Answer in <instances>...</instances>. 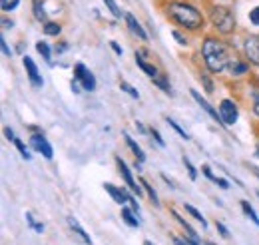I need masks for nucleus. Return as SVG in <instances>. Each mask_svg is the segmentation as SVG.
<instances>
[{"mask_svg": "<svg viewBox=\"0 0 259 245\" xmlns=\"http://www.w3.org/2000/svg\"><path fill=\"white\" fill-rule=\"evenodd\" d=\"M62 32V26L56 22H44V34L46 36H58Z\"/></svg>", "mask_w": 259, "mask_h": 245, "instance_id": "19", "label": "nucleus"}, {"mask_svg": "<svg viewBox=\"0 0 259 245\" xmlns=\"http://www.w3.org/2000/svg\"><path fill=\"white\" fill-rule=\"evenodd\" d=\"M241 210H243V214L247 215L255 225H259V217H257V214H255V210L249 206V201H245V199H243V201H241Z\"/></svg>", "mask_w": 259, "mask_h": 245, "instance_id": "18", "label": "nucleus"}, {"mask_svg": "<svg viewBox=\"0 0 259 245\" xmlns=\"http://www.w3.org/2000/svg\"><path fill=\"white\" fill-rule=\"evenodd\" d=\"M171 215H174V217H176V219H178V221H180V223H182V227H184V229H186V231H188V237H190V239H192V241H194V243H201V239H199V237H197V233H195L194 229H192V227H190V223H188V221H186V219H184V217H182V215H178V214H176V212H174V210H171Z\"/></svg>", "mask_w": 259, "mask_h": 245, "instance_id": "13", "label": "nucleus"}, {"mask_svg": "<svg viewBox=\"0 0 259 245\" xmlns=\"http://www.w3.org/2000/svg\"><path fill=\"white\" fill-rule=\"evenodd\" d=\"M68 223H70V227H72V229H74V231H76V233H78V235L82 237V241H86V243H92L90 235H88V233H86V231H84V229L80 227V223H78V221H76L74 217H68Z\"/></svg>", "mask_w": 259, "mask_h": 245, "instance_id": "15", "label": "nucleus"}, {"mask_svg": "<svg viewBox=\"0 0 259 245\" xmlns=\"http://www.w3.org/2000/svg\"><path fill=\"white\" fill-rule=\"evenodd\" d=\"M20 4V0H0V6L4 12H10V10H16Z\"/></svg>", "mask_w": 259, "mask_h": 245, "instance_id": "25", "label": "nucleus"}, {"mask_svg": "<svg viewBox=\"0 0 259 245\" xmlns=\"http://www.w3.org/2000/svg\"><path fill=\"white\" fill-rule=\"evenodd\" d=\"M245 56L249 62L259 66V36H247L245 40Z\"/></svg>", "mask_w": 259, "mask_h": 245, "instance_id": "9", "label": "nucleus"}, {"mask_svg": "<svg viewBox=\"0 0 259 245\" xmlns=\"http://www.w3.org/2000/svg\"><path fill=\"white\" fill-rule=\"evenodd\" d=\"M229 72H231V74H235V76H239V74H245V72H247V66L235 60L231 66H229Z\"/></svg>", "mask_w": 259, "mask_h": 245, "instance_id": "24", "label": "nucleus"}, {"mask_svg": "<svg viewBox=\"0 0 259 245\" xmlns=\"http://www.w3.org/2000/svg\"><path fill=\"white\" fill-rule=\"evenodd\" d=\"M126 24H128V28L134 32V34H136L140 40H148V34H146V30L140 26V22H138V20H136L132 14H126Z\"/></svg>", "mask_w": 259, "mask_h": 245, "instance_id": "11", "label": "nucleus"}, {"mask_svg": "<svg viewBox=\"0 0 259 245\" xmlns=\"http://www.w3.org/2000/svg\"><path fill=\"white\" fill-rule=\"evenodd\" d=\"M171 36H174V38L178 40V44H182V46H186V44H188V40H186V36H182V34H180V32H178V30H174V32H171Z\"/></svg>", "mask_w": 259, "mask_h": 245, "instance_id": "34", "label": "nucleus"}, {"mask_svg": "<svg viewBox=\"0 0 259 245\" xmlns=\"http://www.w3.org/2000/svg\"><path fill=\"white\" fill-rule=\"evenodd\" d=\"M152 80H154V84H156L158 88H162L165 94H171V86H169V82H167V78H165L163 74H160V72H158V74H156Z\"/></svg>", "mask_w": 259, "mask_h": 245, "instance_id": "17", "label": "nucleus"}, {"mask_svg": "<svg viewBox=\"0 0 259 245\" xmlns=\"http://www.w3.org/2000/svg\"><path fill=\"white\" fill-rule=\"evenodd\" d=\"M165 12H167V16H169L174 22H178V24L184 26V28L199 30V28L203 26V16H201V12H199L197 8H194V6H190V4L171 2V4H167Z\"/></svg>", "mask_w": 259, "mask_h": 245, "instance_id": "2", "label": "nucleus"}, {"mask_svg": "<svg viewBox=\"0 0 259 245\" xmlns=\"http://www.w3.org/2000/svg\"><path fill=\"white\" fill-rule=\"evenodd\" d=\"M14 146L18 148V152H20V155H22L24 159H30V157H32V155L28 153V150H26V146H24V142H22V140H18V138H16V140H14Z\"/></svg>", "mask_w": 259, "mask_h": 245, "instance_id": "27", "label": "nucleus"}, {"mask_svg": "<svg viewBox=\"0 0 259 245\" xmlns=\"http://www.w3.org/2000/svg\"><path fill=\"white\" fill-rule=\"evenodd\" d=\"M201 172H203V176H205V178H209V180H211L213 184L218 182V178H215V176L211 174V170H209V166H203V168H201Z\"/></svg>", "mask_w": 259, "mask_h": 245, "instance_id": "33", "label": "nucleus"}, {"mask_svg": "<svg viewBox=\"0 0 259 245\" xmlns=\"http://www.w3.org/2000/svg\"><path fill=\"white\" fill-rule=\"evenodd\" d=\"M36 50L42 54V58H44V60L52 64V58H50V48H48V44H46V42H38V44H36Z\"/></svg>", "mask_w": 259, "mask_h": 245, "instance_id": "22", "label": "nucleus"}, {"mask_svg": "<svg viewBox=\"0 0 259 245\" xmlns=\"http://www.w3.org/2000/svg\"><path fill=\"white\" fill-rule=\"evenodd\" d=\"M220 116H222V122L226 124V126H233V124L237 122V106H235V102L222 100V104H220Z\"/></svg>", "mask_w": 259, "mask_h": 245, "instance_id": "5", "label": "nucleus"}, {"mask_svg": "<svg viewBox=\"0 0 259 245\" xmlns=\"http://www.w3.org/2000/svg\"><path fill=\"white\" fill-rule=\"evenodd\" d=\"M24 68H26V74H28V78H30V84H32L34 88H42V76H40L38 66L34 64L32 58L24 56Z\"/></svg>", "mask_w": 259, "mask_h": 245, "instance_id": "8", "label": "nucleus"}, {"mask_svg": "<svg viewBox=\"0 0 259 245\" xmlns=\"http://www.w3.org/2000/svg\"><path fill=\"white\" fill-rule=\"evenodd\" d=\"M140 184L144 185V189L148 191V195H150V199H152V203H154V206H160V201H158V193L154 191V187H152V185L148 184L146 180H140Z\"/></svg>", "mask_w": 259, "mask_h": 245, "instance_id": "21", "label": "nucleus"}, {"mask_svg": "<svg viewBox=\"0 0 259 245\" xmlns=\"http://www.w3.org/2000/svg\"><path fill=\"white\" fill-rule=\"evenodd\" d=\"M249 20H251V24H255V26H259V6H257V8H253V10H251V14H249Z\"/></svg>", "mask_w": 259, "mask_h": 245, "instance_id": "31", "label": "nucleus"}, {"mask_svg": "<svg viewBox=\"0 0 259 245\" xmlns=\"http://www.w3.org/2000/svg\"><path fill=\"white\" fill-rule=\"evenodd\" d=\"M192 98H194L195 102H197V104H199V106H201V108H203V110H205V112H207V114H209V116H211L215 122L224 124V122H222V116H220V112H218V110H215V108H213V106H211L207 100H203V98H201L199 94L195 92V90H192Z\"/></svg>", "mask_w": 259, "mask_h": 245, "instance_id": "10", "label": "nucleus"}, {"mask_svg": "<svg viewBox=\"0 0 259 245\" xmlns=\"http://www.w3.org/2000/svg\"><path fill=\"white\" fill-rule=\"evenodd\" d=\"M215 184L220 185L222 189H227V187H229V184H227V180H224V178H218V182H215Z\"/></svg>", "mask_w": 259, "mask_h": 245, "instance_id": "39", "label": "nucleus"}, {"mask_svg": "<svg viewBox=\"0 0 259 245\" xmlns=\"http://www.w3.org/2000/svg\"><path fill=\"white\" fill-rule=\"evenodd\" d=\"M201 80H203V84H205V90L211 94L213 92V84H211V80L207 78V76H201Z\"/></svg>", "mask_w": 259, "mask_h": 245, "instance_id": "36", "label": "nucleus"}, {"mask_svg": "<svg viewBox=\"0 0 259 245\" xmlns=\"http://www.w3.org/2000/svg\"><path fill=\"white\" fill-rule=\"evenodd\" d=\"M124 138H126V144H128V146H130V150H132V152L136 153V157H138V161H140V164H142V161H144V159H146V153L142 152V148H140V146H138V144H136V142H134V140H132V138H130L128 134H126V136H124Z\"/></svg>", "mask_w": 259, "mask_h": 245, "instance_id": "16", "label": "nucleus"}, {"mask_svg": "<svg viewBox=\"0 0 259 245\" xmlns=\"http://www.w3.org/2000/svg\"><path fill=\"white\" fill-rule=\"evenodd\" d=\"M167 124H169V126H171V128H174V130H176V132H178V134H180L184 140H188V138H190V136H188V134H186V132H184V130H182L178 124L174 122V120H169V118H167Z\"/></svg>", "mask_w": 259, "mask_h": 245, "instance_id": "30", "label": "nucleus"}, {"mask_svg": "<svg viewBox=\"0 0 259 245\" xmlns=\"http://www.w3.org/2000/svg\"><path fill=\"white\" fill-rule=\"evenodd\" d=\"M215 227H218V231H220V233H222L226 239L229 237V231H227V227L224 225V223H220V221H218V223H215Z\"/></svg>", "mask_w": 259, "mask_h": 245, "instance_id": "35", "label": "nucleus"}, {"mask_svg": "<svg viewBox=\"0 0 259 245\" xmlns=\"http://www.w3.org/2000/svg\"><path fill=\"white\" fill-rule=\"evenodd\" d=\"M122 219L128 223L130 227H138L140 225V219L136 217V212L132 208H122Z\"/></svg>", "mask_w": 259, "mask_h": 245, "instance_id": "14", "label": "nucleus"}, {"mask_svg": "<svg viewBox=\"0 0 259 245\" xmlns=\"http://www.w3.org/2000/svg\"><path fill=\"white\" fill-rule=\"evenodd\" d=\"M112 48H114V52H116V54H122V48H120L116 42H112Z\"/></svg>", "mask_w": 259, "mask_h": 245, "instance_id": "42", "label": "nucleus"}, {"mask_svg": "<svg viewBox=\"0 0 259 245\" xmlns=\"http://www.w3.org/2000/svg\"><path fill=\"white\" fill-rule=\"evenodd\" d=\"M120 88H122V90H124V92H126V94H130V96H132V98H136V100H138V98H140V94L136 92V90H134V88H132V86H130L128 82H122V84H120Z\"/></svg>", "mask_w": 259, "mask_h": 245, "instance_id": "29", "label": "nucleus"}, {"mask_svg": "<svg viewBox=\"0 0 259 245\" xmlns=\"http://www.w3.org/2000/svg\"><path fill=\"white\" fill-rule=\"evenodd\" d=\"M2 24H4V28H12V26H14V24H12V20H6V18L2 20Z\"/></svg>", "mask_w": 259, "mask_h": 245, "instance_id": "41", "label": "nucleus"}, {"mask_svg": "<svg viewBox=\"0 0 259 245\" xmlns=\"http://www.w3.org/2000/svg\"><path fill=\"white\" fill-rule=\"evenodd\" d=\"M152 136H154V138H156V142H158V144H160V146H165V142H163V138L162 136H160V132H158V130H154V128H152Z\"/></svg>", "mask_w": 259, "mask_h": 245, "instance_id": "37", "label": "nucleus"}, {"mask_svg": "<svg viewBox=\"0 0 259 245\" xmlns=\"http://www.w3.org/2000/svg\"><path fill=\"white\" fill-rule=\"evenodd\" d=\"M104 4L108 6V10H110V12H112V14L116 16V18H120V16H122V10L118 8V4H116V0H104Z\"/></svg>", "mask_w": 259, "mask_h": 245, "instance_id": "26", "label": "nucleus"}, {"mask_svg": "<svg viewBox=\"0 0 259 245\" xmlns=\"http://www.w3.org/2000/svg\"><path fill=\"white\" fill-rule=\"evenodd\" d=\"M0 46H2V52H4V56H6V58H10V56H12V50L8 48V44H6V40H4V38H0Z\"/></svg>", "mask_w": 259, "mask_h": 245, "instance_id": "32", "label": "nucleus"}, {"mask_svg": "<svg viewBox=\"0 0 259 245\" xmlns=\"http://www.w3.org/2000/svg\"><path fill=\"white\" fill-rule=\"evenodd\" d=\"M4 136H6L8 142H14V140H16V136H14V132H12L10 128H4Z\"/></svg>", "mask_w": 259, "mask_h": 245, "instance_id": "38", "label": "nucleus"}, {"mask_svg": "<svg viewBox=\"0 0 259 245\" xmlns=\"http://www.w3.org/2000/svg\"><path fill=\"white\" fill-rule=\"evenodd\" d=\"M184 166H186V170L190 172V178H192V180H197V172H195V168L192 166V161H190L188 157H184Z\"/></svg>", "mask_w": 259, "mask_h": 245, "instance_id": "28", "label": "nucleus"}, {"mask_svg": "<svg viewBox=\"0 0 259 245\" xmlns=\"http://www.w3.org/2000/svg\"><path fill=\"white\" fill-rule=\"evenodd\" d=\"M116 164H118V170H120V176L124 178V182H126V185H128L130 189L134 191V193H138V195H142V187L136 184V180L132 178V174H130V170H128V166L124 164V159L120 157V155H116Z\"/></svg>", "mask_w": 259, "mask_h": 245, "instance_id": "6", "label": "nucleus"}, {"mask_svg": "<svg viewBox=\"0 0 259 245\" xmlns=\"http://www.w3.org/2000/svg\"><path fill=\"white\" fill-rule=\"evenodd\" d=\"M136 64H138V66H140V68H142V70H144V72H146L150 78H154V76L158 74L156 66H154V64H148V62L142 58V54H140V52H136Z\"/></svg>", "mask_w": 259, "mask_h": 245, "instance_id": "12", "label": "nucleus"}, {"mask_svg": "<svg viewBox=\"0 0 259 245\" xmlns=\"http://www.w3.org/2000/svg\"><path fill=\"white\" fill-rule=\"evenodd\" d=\"M209 20L213 24V28L222 34H231L235 30V16L229 8H224V6H215L209 14Z\"/></svg>", "mask_w": 259, "mask_h": 245, "instance_id": "3", "label": "nucleus"}, {"mask_svg": "<svg viewBox=\"0 0 259 245\" xmlns=\"http://www.w3.org/2000/svg\"><path fill=\"white\" fill-rule=\"evenodd\" d=\"M30 146H32L38 153H42L46 159H52V155H54V153H52V146L48 144V140H46L42 134H36V136L30 138Z\"/></svg>", "mask_w": 259, "mask_h": 245, "instance_id": "7", "label": "nucleus"}, {"mask_svg": "<svg viewBox=\"0 0 259 245\" xmlns=\"http://www.w3.org/2000/svg\"><path fill=\"white\" fill-rule=\"evenodd\" d=\"M34 2H38V0H34Z\"/></svg>", "mask_w": 259, "mask_h": 245, "instance_id": "45", "label": "nucleus"}, {"mask_svg": "<svg viewBox=\"0 0 259 245\" xmlns=\"http://www.w3.org/2000/svg\"><path fill=\"white\" fill-rule=\"evenodd\" d=\"M34 16H36V20L46 22V12H44V6H42V2H40V0H38V2H34Z\"/></svg>", "mask_w": 259, "mask_h": 245, "instance_id": "23", "label": "nucleus"}, {"mask_svg": "<svg viewBox=\"0 0 259 245\" xmlns=\"http://www.w3.org/2000/svg\"><path fill=\"white\" fill-rule=\"evenodd\" d=\"M253 172H255V176L259 178V168H253Z\"/></svg>", "mask_w": 259, "mask_h": 245, "instance_id": "44", "label": "nucleus"}, {"mask_svg": "<svg viewBox=\"0 0 259 245\" xmlns=\"http://www.w3.org/2000/svg\"><path fill=\"white\" fill-rule=\"evenodd\" d=\"M253 112H255V114L259 116V96L255 98V102H253Z\"/></svg>", "mask_w": 259, "mask_h": 245, "instance_id": "40", "label": "nucleus"}, {"mask_svg": "<svg viewBox=\"0 0 259 245\" xmlns=\"http://www.w3.org/2000/svg\"><path fill=\"white\" fill-rule=\"evenodd\" d=\"M201 56H203L207 70L213 74L224 72L235 62V56L231 54V48L215 38H205V42L201 46Z\"/></svg>", "mask_w": 259, "mask_h": 245, "instance_id": "1", "label": "nucleus"}, {"mask_svg": "<svg viewBox=\"0 0 259 245\" xmlns=\"http://www.w3.org/2000/svg\"><path fill=\"white\" fill-rule=\"evenodd\" d=\"M66 48H68V44H60V46H56V52H64Z\"/></svg>", "mask_w": 259, "mask_h": 245, "instance_id": "43", "label": "nucleus"}, {"mask_svg": "<svg viewBox=\"0 0 259 245\" xmlns=\"http://www.w3.org/2000/svg\"><path fill=\"white\" fill-rule=\"evenodd\" d=\"M74 74H76V80L82 82V88L92 92L96 88V80H94V74L84 66V64H76L74 66Z\"/></svg>", "mask_w": 259, "mask_h": 245, "instance_id": "4", "label": "nucleus"}, {"mask_svg": "<svg viewBox=\"0 0 259 245\" xmlns=\"http://www.w3.org/2000/svg\"><path fill=\"white\" fill-rule=\"evenodd\" d=\"M186 212H188V214L192 215V217H194V219H197V221H199V223H201V227H207V221H205V217H203V215L199 214V212H197V210H195L194 206H186Z\"/></svg>", "mask_w": 259, "mask_h": 245, "instance_id": "20", "label": "nucleus"}]
</instances>
